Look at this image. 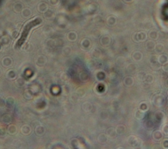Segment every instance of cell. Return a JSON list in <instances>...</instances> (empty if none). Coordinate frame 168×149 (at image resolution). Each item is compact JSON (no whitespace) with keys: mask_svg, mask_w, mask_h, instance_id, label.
Wrapping results in <instances>:
<instances>
[{"mask_svg":"<svg viewBox=\"0 0 168 149\" xmlns=\"http://www.w3.org/2000/svg\"><path fill=\"white\" fill-rule=\"evenodd\" d=\"M40 23H41L40 19H34V20H33L32 21H30V22H28V23L25 26L23 31H22V34H21L20 39H19L17 44V46L18 47L21 46V45L24 43V42L26 41V39L27 36H28V34L30 32V30Z\"/></svg>","mask_w":168,"mask_h":149,"instance_id":"1","label":"cell"}]
</instances>
